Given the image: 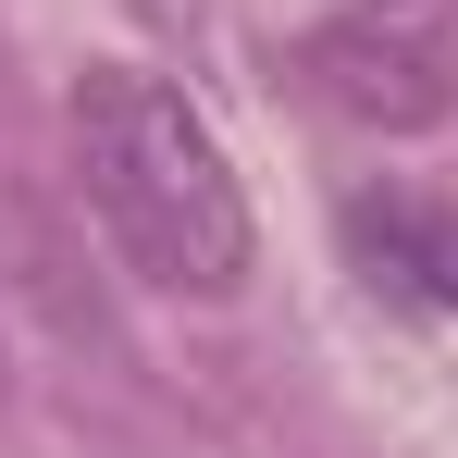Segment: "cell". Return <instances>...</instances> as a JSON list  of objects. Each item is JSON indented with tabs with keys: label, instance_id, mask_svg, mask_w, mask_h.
Wrapping results in <instances>:
<instances>
[{
	"label": "cell",
	"instance_id": "cell-2",
	"mask_svg": "<svg viewBox=\"0 0 458 458\" xmlns=\"http://www.w3.org/2000/svg\"><path fill=\"white\" fill-rule=\"evenodd\" d=\"M310 87L372 137H434L458 112V0H347L310 38Z\"/></svg>",
	"mask_w": 458,
	"mask_h": 458
},
{
	"label": "cell",
	"instance_id": "cell-1",
	"mask_svg": "<svg viewBox=\"0 0 458 458\" xmlns=\"http://www.w3.org/2000/svg\"><path fill=\"white\" fill-rule=\"evenodd\" d=\"M75 186L99 235L124 248V273H149L161 298H235L260 224H248V186H235L224 137L186 112V87H161L149 63H87L75 75Z\"/></svg>",
	"mask_w": 458,
	"mask_h": 458
},
{
	"label": "cell",
	"instance_id": "cell-3",
	"mask_svg": "<svg viewBox=\"0 0 458 458\" xmlns=\"http://www.w3.org/2000/svg\"><path fill=\"white\" fill-rule=\"evenodd\" d=\"M347 248L372 260V285H396V298H421V310H458V211L446 199L384 186V199L347 211Z\"/></svg>",
	"mask_w": 458,
	"mask_h": 458
}]
</instances>
